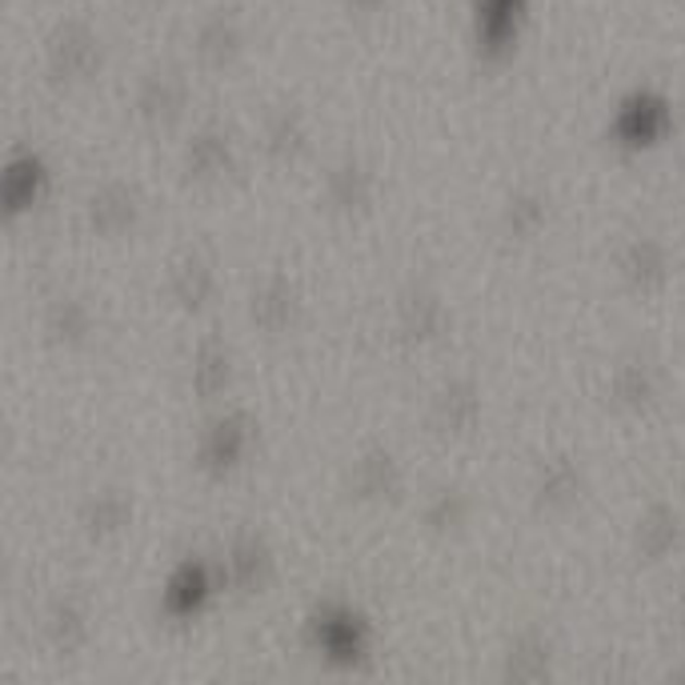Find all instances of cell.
<instances>
[{"label":"cell","mask_w":685,"mask_h":685,"mask_svg":"<svg viewBox=\"0 0 685 685\" xmlns=\"http://www.w3.org/2000/svg\"><path fill=\"white\" fill-rule=\"evenodd\" d=\"M317 637L329 658H357L362 653V622L350 610H329L317 617Z\"/></svg>","instance_id":"obj_1"},{"label":"cell","mask_w":685,"mask_h":685,"mask_svg":"<svg viewBox=\"0 0 685 685\" xmlns=\"http://www.w3.org/2000/svg\"><path fill=\"white\" fill-rule=\"evenodd\" d=\"M209 594V577L200 565H185L181 574L173 577V586H169V610L173 613H193L205 601Z\"/></svg>","instance_id":"obj_2"},{"label":"cell","mask_w":685,"mask_h":685,"mask_svg":"<svg viewBox=\"0 0 685 685\" xmlns=\"http://www.w3.org/2000/svg\"><path fill=\"white\" fill-rule=\"evenodd\" d=\"M245 441H249V433H245V425H241L237 417H233V421H221L217 433H212L209 457L217 465H237L241 453H245Z\"/></svg>","instance_id":"obj_3"}]
</instances>
